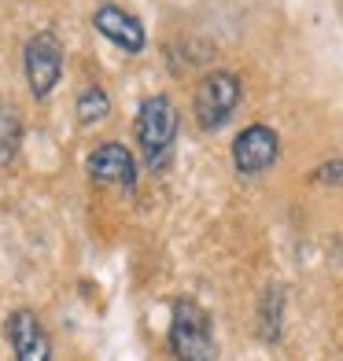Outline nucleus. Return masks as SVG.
Instances as JSON below:
<instances>
[{
  "label": "nucleus",
  "mask_w": 343,
  "mask_h": 361,
  "mask_svg": "<svg viewBox=\"0 0 343 361\" xmlns=\"http://www.w3.org/2000/svg\"><path fill=\"white\" fill-rule=\"evenodd\" d=\"M177 107L170 104V96H144L137 107V122L133 133L140 144V159L152 173H162L174 162V147H177Z\"/></svg>",
  "instance_id": "nucleus-1"
},
{
  "label": "nucleus",
  "mask_w": 343,
  "mask_h": 361,
  "mask_svg": "<svg viewBox=\"0 0 343 361\" xmlns=\"http://www.w3.org/2000/svg\"><path fill=\"white\" fill-rule=\"evenodd\" d=\"M167 343L177 361H218V339H215L210 314L195 299H188V295L170 302Z\"/></svg>",
  "instance_id": "nucleus-2"
},
{
  "label": "nucleus",
  "mask_w": 343,
  "mask_h": 361,
  "mask_svg": "<svg viewBox=\"0 0 343 361\" xmlns=\"http://www.w3.org/2000/svg\"><path fill=\"white\" fill-rule=\"evenodd\" d=\"M243 100V85L233 71H210L200 85H195V122L203 133H218V129L233 118Z\"/></svg>",
  "instance_id": "nucleus-3"
},
{
  "label": "nucleus",
  "mask_w": 343,
  "mask_h": 361,
  "mask_svg": "<svg viewBox=\"0 0 343 361\" xmlns=\"http://www.w3.org/2000/svg\"><path fill=\"white\" fill-rule=\"evenodd\" d=\"M23 71H26V85L34 92V100H48L56 92L59 78H63V44L56 34H34L23 48Z\"/></svg>",
  "instance_id": "nucleus-4"
},
{
  "label": "nucleus",
  "mask_w": 343,
  "mask_h": 361,
  "mask_svg": "<svg viewBox=\"0 0 343 361\" xmlns=\"http://www.w3.org/2000/svg\"><path fill=\"white\" fill-rule=\"evenodd\" d=\"M277 155H281V137H277L273 126H263V122L243 126L233 140V166L243 177L266 173L277 162Z\"/></svg>",
  "instance_id": "nucleus-5"
},
{
  "label": "nucleus",
  "mask_w": 343,
  "mask_h": 361,
  "mask_svg": "<svg viewBox=\"0 0 343 361\" xmlns=\"http://www.w3.org/2000/svg\"><path fill=\"white\" fill-rule=\"evenodd\" d=\"M85 170L92 180H100V185H114L122 192H133L137 188V173H140V162L133 159L126 144L119 140H104L96 144L89 159H85Z\"/></svg>",
  "instance_id": "nucleus-6"
},
{
  "label": "nucleus",
  "mask_w": 343,
  "mask_h": 361,
  "mask_svg": "<svg viewBox=\"0 0 343 361\" xmlns=\"http://www.w3.org/2000/svg\"><path fill=\"white\" fill-rule=\"evenodd\" d=\"M4 332H8L15 361H52V339H48L34 310H11Z\"/></svg>",
  "instance_id": "nucleus-7"
},
{
  "label": "nucleus",
  "mask_w": 343,
  "mask_h": 361,
  "mask_svg": "<svg viewBox=\"0 0 343 361\" xmlns=\"http://www.w3.org/2000/svg\"><path fill=\"white\" fill-rule=\"evenodd\" d=\"M92 26L96 34L107 37L111 44H119L122 52L137 56L148 48V30H144V23L137 19V15H129L126 8H114V4H100L92 11Z\"/></svg>",
  "instance_id": "nucleus-8"
},
{
  "label": "nucleus",
  "mask_w": 343,
  "mask_h": 361,
  "mask_svg": "<svg viewBox=\"0 0 343 361\" xmlns=\"http://www.w3.org/2000/svg\"><path fill=\"white\" fill-rule=\"evenodd\" d=\"M23 147V122L4 100H0V170H8L15 159H19Z\"/></svg>",
  "instance_id": "nucleus-9"
},
{
  "label": "nucleus",
  "mask_w": 343,
  "mask_h": 361,
  "mask_svg": "<svg viewBox=\"0 0 343 361\" xmlns=\"http://www.w3.org/2000/svg\"><path fill=\"white\" fill-rule=\"evenodd\" d=\"M281 317H284V291L281 288H266L263 302H258V332H263L266 343L281 339Z\"/></svg>",
  "instance_id": "nucleus-10"
},
{
  "label": "nucleus",
  "mask_w": 343,
  "mask_h": 361,
  "mask_svg": "<svg viewBox=\"0 0 343 361\" xmlns=\"http://www.w3.org/2000/svg\"><path fill=\"white\" fill-rule=\"evenodd\" d=\"M107 111H111V104H107V92H104L100 85H85V89L78 92V107H74V114H78V122H81V126L100 122Z\"/></svg>",
  "instance_id": "nucleus-11"
},
{
  "label": "nucleus",
  "mask_w": 343,
  "mask_h": 361,
  "mask_svg": "<svg viewBox=\"0 0 343 361\" xmlns=\"http://www.w3.org/2000/svg\"><path fill=\"white\" fill-rule=\"evenodd\" d=\"M314 180H321V185H343V159L321 162V166L314 170Z\"/></svg>",
  "instance_id": "nucleus-12"
}]
</instances>
